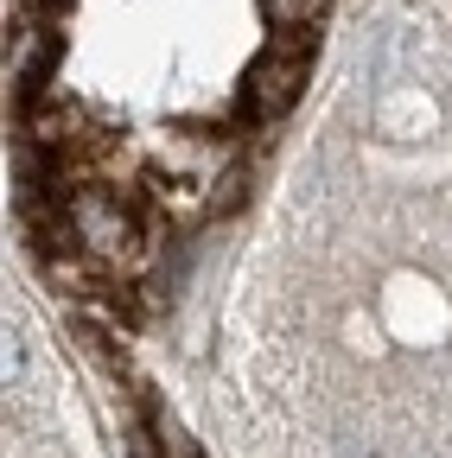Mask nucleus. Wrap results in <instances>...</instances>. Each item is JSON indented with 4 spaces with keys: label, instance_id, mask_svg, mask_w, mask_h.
<instances>
[{
    "label": "nucleus",
    "instance_id": "f257e3e1",
    "mask_svg": "<svg viewBox=\"0 0 452 458\" xmlns=\"http://www.w3.org/2000/svg\"><path fill=\"white\" fill-rule=\"evenodd\" d=\"M306 89V38H274L268 57H255L249 71V89H243V108L255 122H280Z\"/></svg>",
    "mask_w": 452,
    "mask_h": 458
},
{
    "label": "nucleus",
    "instance_id": "f03ea898",
    "mask_svg": "<svg viewBox=\"0 0 452 458\" xmlns=\"http://www.w3.org/2000/svg\"><path fill=\"white\" fill-rule=\"evenodd\" d=\"M64 223H71V236H77L90 255H122V249L141 236V223H134L128 198L102 191V185H83V191H71V204H64Z\"/></svg>",
    "mask_w": 452,
    "mask_h": 458
},
{
    "label": "nucleus",
    "instance_id": "7ed1b4c3",
    "mask_svg": "<svg viewBox=\"0 0 452 458\" xmlns=\"http://www.w3.org/2000/svg\"><path fill=\"white\" fill-rule=\"evenodd\" d=\"M223 159H230V147H223L217 134H179L173 153H166V165H173L179 179H198V185L217 179V165H223Z\"/></svg>",
    "mask_w": 452,
    "mask_h": 458
},
{
    "label": "nucleus",
    "instance_id": "20e7f679",
    "mask_svg": "<svg viewBox=\"0 0 452 458\" xmlns=\"http://www.w3.org/2000/svg\"><path fill=\"white\" fill-rule=\"evenodd\" d=\"M45 57H51V32L32 26V20H20V26H13V51H7V71H13L20 89H32V83L45 77Z\"/></svg>",
    "mask_w": 452,
    "mask_h": 458
},
{
    "label": "nucleus",
    "instance_id": "39448f33",
    "mask_svg": "<svg viewBox=\"0 0 452 458\" xmlns=\"http://www.w3.org/2000/svg\"><path fill=\"white\" fill-rule=\"evenodd\" d=\"M147 427L159 433V445H166V458H204V445L185 433V420L166 408V401H147Z\"/></svg>",
    "mask_w": 452,
    "mask_h": 458
},
{
    "label": "nucleus",
    "instance_id": "423d86ee",
    "mask_svg": "<svg viewBox=\"0 0 452 458\" xmlns=\"http://www.w3.org/2000/svg\"><path fill=\"white\" fill-rule=\"evenodd\" d=\"M261 13H268L274 32H300V26H312L325 13V0H261Z\"/></svg>",
    "mask_w": 452,
    "mask_h": 458
},
{
    "label": "nucleus",
    "instance_id": "0eeeda50",
    "mask_svg": "<svg viewBox=\"0 0 452 458\" xmlns=\"http://www.w3.org/2000/svg\"><path fill=\"white\" fill-rule=\"evenodd\" d=\"M243 198H249V191H243V172H223V179H210V210H223V216H230Z\"/></svg>",
    "mask_w": 452,
    "mask_h": 458
},
{
    "label": "nucleus",
    "instance_id": "6e6552de",
    "mask_svg": "<svg viewBox=\"0 0 452 458\" xmlns=\"http://www.w3.org/2000/svg\"><path fill=\"white\" fill-rule=\"evenodd\" d=\"M26 7H58V0H26Z\"/></svg>",
    "mask_w": 452,
    "mask_h": 458
}]
</instances>
